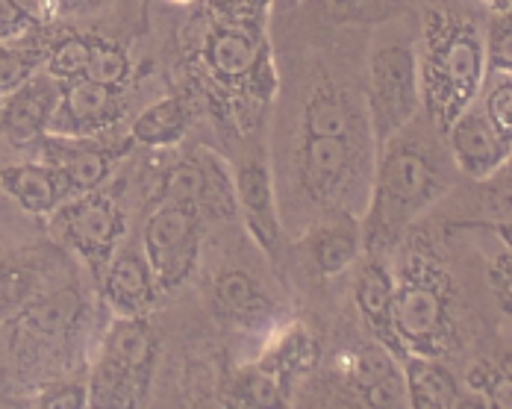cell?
Masks as SVG:
<instances>
[{"instance_id": "6da1fadb", "label": "cell", "mask_w": 512, "mask_h": 409, "mask_svg": "<svg viewBox=\"0 0 512 409\" xmlns=\"http://www.w3.org/2000/svg\"><path fill=\"white\" fill-rule=\"evenodd\" d=\"M380 154L371 218L365 230L368 245L395 239L418 212H424L445 192L442 168L427 148L401 142L398 136Z\"/></svg>"}, {"instance_id": "7a4b0ae2", "label": "cell", "mask_w": 512, "mask_h": 409, "mask_svg": "<svg viewBox=\"0 0 512 409\" xmlns=\"http://www.w3.org/2000/svg\"><path fill=\"white\" fill-rule=\"evenodd\" d=\"M421 95H427L430 115L442 130L468 109L486 77V48L474 24L439 18L427 36Z\"/></svg>"}, {"instance_id": "3957f363", "label": "cell", "mask_w": 512, "mask_h": 409, "mask_svg": "<svg viewBox=\"0 0 512 409\" xmlns=\"http://www.w3.org/2000/svg\"><path fill=\"white\" fill-rule=\"evenodd\" d=\"M156 362V333L139 318H115L95 362L89 409H136L148 395Z\"/></svg>"}, {"instance_id": "277c9868", "label": "cell", "mask_w": 512, "mask_h": 409, "mask_svg": "<svg viewBox=\"0 0 512 409\" xmlns=\"http://www.w3.org/2000/svg\"><path fill=\"white\" fill-rule=\"evenodd\" d=\"M421 106V68L407 39L377 45L368 59V124L383 151L398 139Z\"/></svg>"}, {"instance_id": "5b68a950", "label": "cell", "mask_w": 512, "mask_h": 409, "mask_svg": "<svg viewBox=\"0 0 512 409\" xmlns=\"http://www.w3.org/2000/svg\"><path fill=\"white\" fill-rule=\"evenodd\" d=\"M201 215L186 206L165 204L145 224V256L159 289H177L192 274L201 251Z\"/></svg>"}, {"instance_id": "8992f818", "label": "cell", "mask_w": 512, "mask_h": 409, "mask_svg": "<svg viewBox=\"0 0 512 409\" xmlns=\"http://www.w3.org/2000/svg\"><path fill=\"white\" fill-rule=\"evenodd\" d=\"M392 324L401 348H410L415 357H436L448 330V304L442 286L424 274V268L407 274L395 283Z\"/></svg>"}, {"instance_id": "52a82bcc", "label": "cell", "mask_w": 512, "mask_h": 409, "mask_svg": "<svg viewBox=\"0 0 512 409\" xmlns=\"http://www.w3.org/2000/svg\"><path fill=\"white\" fill-rule=\"evenodd\" d=\"M53 233L98 265L109 262L115 254V242L124 233V218L109 198L92 192L80 195L77 201H65L53 212Z\"/></svg>"}, {"instance_id": "ba28073f", "label": "cell", "mask_w": 512, "mask_h": 409, "mask_svg": "<svg viewBox=\"0 0 512 409\" xmlns=\"http://www.w3.org/2000/svg\"><path fill=\"white\" fill-rule=\"evenodd\" d=\"M445 133L457 168L471 180H492L512 154L510 145L498 136L477 103L462 109Z\"/></svg>"}, {"instance_id": "9c48e42d", "label": "cell", "mask_w": 512, "mask_h": 409, "mask_svg": "<svg viewBox=\"0 0 512 409\" xmlns=\"http://www.w3.org/2000/svg\"><path fill=\"white\" fill-rule=\"evenodd\" d=\"M62 89L56 86L51 74L48 77H30L24 86L9 92L0 106V136L15 145H33L42 139L51 127L53 112L59 106Z\"/></svg>"}, {"instance_id": "30bf717a", "label": "cell", "mask_w": 512, "mask_h": 409, "mask_svg": "<svg viewBox=\"0 0 512 409\" xmlns=\"http://www.w3.org/2000/svg\"><path fill=\"white\" fill-rule=\"evenodd\" d=\"M103 292H106L109 307L121 318H139L154 307L159 283L148 265L145 251H136V248L115 251L106 262Z\"/></svg>"}, {"instance_id": "8fae6325", "label": "cell", "mask_w": 512, "mask_h": 409, "mask_svg": "<svg viewBox=\"0 0 512 409\" xmlns=\"http://www.w3.org/2000/svg\"><path fill=\"white\" fill-rule=\"evenodd\" d=\"M118 98H115V89H106L98 86L92 80H71L65 89H62V98L59 106L51 118L53 136H83L89 130H98L103 127L109 118L118 115Z\"/></svg>"}, {"instance_id": "7c38bea8", "label": "cell", "mask_w": 512, "mask_h": 409, "mask_svg": "<svg viewBox=\"0 0 512 409\" xmlns=\"http://www.w3.org/2000/svg\"><path fill=\"white\" fill-rule=\"evenodd\" d=\"M0 189L30 215H53L71 198L65 177L48 162H21L0 168Z\"/></svg>"}, {"instance_id": "4fadbf2b", "label": "cell", "mask_w": 512, "mask_h": 409, "mask_svg": "<svg viewBox=\"0 0 512 409\" xmlns=\"http://www.w3.org/2000/svg\"><path fill=\"white\" fill-rule=\"evenodd\" d=\"M236 204L262 248H277V212L268 165L262 159H245L236 174Z\"/></svg>"}, {"instance_id": "5bb4252c", "label": "cell", "mask_w": 512, "mask_h": 409, "mask_svg": "<svg viewBox=\"0 0 512 409\" xmlns=\"http://www.w3.org/2000/svg\"><path fill=\"white\" fill-rule=\"evenodd\" d=\"M354 168V142L307 136L301 148V174L315 198H327L342 189V180Z\"/></svg>"}, {"instance_id": "9a60e30c", "label": "cell", "mask_w": 512, "mask_h": 409, "mask_svg": "<svg viewBox=\"0 0 512 409\" xmlns=\"http://www.w3.org/2000/svg\"><path fill=\"white\" fill-rule=\"evenodd\" d=\"M357 307L362 318L368 321V327L374 330V336L383 342V348L398 351V333L392 324V307H395V280L386 271V265H380L377 259H371L357 277Z\"/></svg>"}, {"instance_id": "2e32d148", "label": "cell", "mask_w": 512, "mask_h": 409, "mask_svg": "<svg viewBox=\"0 0 512 409\" xmlns=\"http://www.w3.org/2000/svg\"><path fill=\"white\" fill-rule=\"evenodd\" d=\"M401 377L410 409H451L462 395L457 377L436 357L410 354Z\"/></svg>"}, {"instance_id": "e0dca14e", "label": "cell", "mask_w": 512, "mask_h": 409, "mask_svg": "<svg viewBox=\"0 0 512 409\" xmlns=\"http://www.w3.org/2000/svg\"><path fill=\"white\" fill-rule=\"evenodd\" d=\"M48 165L56 168L71 195H92L103 186V180L109 177V165L112 159L109 154H103L98 148H83V145H62V142H53L48 145Z\"/></svg>"}, {"instance_id": "ac0fdd59", "label": "cell", "mask_w": 512, "mask_h": 409, "mask_svg": "<svg viewBox=\"0 0 512 409\" xmlns=\"http://www.w3.org/2000/svg\"><path fill=\"white\" fill-rule=\"evenodd\" d=\"M359 248H362V233L351 218H342L336 224L321 227L312 236V262L324 277H336L345 268H351L357 262Z\"/></svg>"}, {"instance_id": "d6986e66", "label": "cell", "mask_w": 512, "mask_h": 409, "mask_svg": "<svg viewBox=\"0 0 512 409\" xmlns=\"http://www.w3.org/2000/svg\"><path fill=\"white\" fill-rule=\"evenodd\" d=\"M186 133V106L180 98H162L151 103L136 121H133V142L148 145V148H162Z\"/></svg>"}, {"instance_id": "ffe728a7", "label": "cell", "mask_w": 512, "mask_h": 409, "mask_svg": "<svg viewBox=\"0 0 512 409\" xmlns=\"http://www.w3.org/2000/svg\"><path fill=\"white\" fill-rule=\"evenodd\" d=\"M80 312H83V298H80L77 289L68 286V289H56L48 298L24 307L21 321L30 330L42 333V336H59V333H65V330H71L77 324Z\"/></svg>"}, {"instance_id": "44dd1931", "label": "cell", "mask_w": 512, "mask_h": 409, "mask_svg": "<svg viewBox=\"0 0 512 409\" xmlns=\"http://www.w3.org/2000/svg\"><path fill=\"white\" fill-rule=\"evenodd\" d=\"M206 59L221 77H242L256 65L259 45L242 30H218L206 45Z\"/></svg>"}, {"instance_id": "7402d4cb", "label": "cell", "mask_w": 512, "mask_h": 409, "mask_svg": "<svg viewBox=\"0 0 512 409\" xmlns=\"http://www.w3.org/2000/svg\"><path fill=\"white\" fill-rule=\"evenodd\" d=\"M201 174H204V192H201V206L198 212H212L218 218H230L239 204H236V180L230 177L227 165L209 151H198Z\"/></svg>"}, {"instance_id": "603a6c76", "label": "cell", "mask_w": 512, "mask_h": 409, "mask_svg": "<svg viewBox=\"0 0 512 409\" xmlns=\"http://www.w3.org/2000/svg\"><path fill=\"white\" fill-rule=\"evenodd\" d=\"M474 103L498 130V136L512 148V74L507 71H486L483 86Z\"/></svg>"}, {"instance_id": "cb8c5ba5", "label": "cell", "mask_w": 512, "mask_h": 409, "mask_svg": "<svg viewBox=\"0 0 512 409\" xmlns=\"http://www.w3.org/2000/svg\"><path fill=\"white\" fill-rule=\"evenodd\" d=\"M304 127H307V136L351 139L354 136V112L339 98H315L307 106Z\"/></svg>"}, {"instance_id": "d4e9b609", "label": "cell", "mask_w": 512, "mask_h": 409, "mask_svg": "<svg viewBox=\"0 0 512 409\" xmlns=\"http://www.w3.org/2000/svg\"><path fill=\"white\" fill-rule=\"evenodd\" d=\"M201 192H204V174H201V165L195 159L168 168L165 177H162V198H165V204L186 206V209H195L198 212Z\"/></svg>"}, {"instance_id": "484cf974", "label": "cell", "mask_w": 512, "mask_h": 409, "mask_svg": "<svg viewBox=\"0 0 512 409\" xmlns=\"http://www.w3.org/2000/svg\"><path fill=\"white\" fill-rule=\"evenodd\" d=\"M259 301V286L248 271H224L215 280V304L227 315H248Z\"/></svg>"}, {"instance_id": "4316f807", "label": "cell", "mask_w": 512, "mask_h": 409, "mask_svg": "<svg viewBox=\"0 0 512 409\" xmlns=\"http://www.w3.org/2000/svg\"><path fill=\"white\" fill-rule=\"evenodd\" d=\"M251 409H289L286 407V395L277 383V377L271 371L262 368H248L239 380V401Z\"/></svg>"}, {"instance_id": "83f0119b", "label": "cell", "mask_w": 512, "mask_h": 409, "mask_svg": "<svg viewBox=\"0 0 512 409\" xmlns=\"http://www.w3.org/2000/svg\"><path fill=\"white\" fill-rule=\"evenodd\" d=\"M127 77H130V62H127L124 51L115 45H106V42H92L86 80L106 86V89H118L127 83Z\"/></svg>"}, {"instance_id": "f1b7e54d", "label": "cell", "mask_w": 512, "mask_h": 409, "mask_svg": "<svg viewBox=\"0 0 512 409\" xmlns=\"http://www.w3.org/2000/svg\"><path fill=\"white\" fill-rule=\"evenodd\" d=\"M89 56H92V42L89 39H65L59 42L48 56V74L53 80H83L86 68H89Z\"/></svg>"}, {"instance_id": "f546056e", "label": "cell", "mask_w": 512, "mask_h": 409, "mask_svg": "<svg viewBox=\"0 0 512 409\" xmlns=\"http://www.w3.org/2000/svg\"><path fill=\"white\" fill-rule=\"evenodd\" d=\"M483 48H486V71L512 74V6L504 15L492 18Z\"/></svg>"}, {"instance_id": "4dcf8cb0", "label": "cell", "mask_w": 512, "mask_h": 409, "mask_svg": "<svg viewBox=\"0 0 512 409\" xmlns=\"http://www.w3.org/2000/svg\"><path fill=\"white\" fill-rule=\"evenodd\" d=\"M36 56L21 51H0V92L9 95L33 77Z\"/></svg>"}, {"instance_id": "1f68e13d", "label": "cell", "mask_w": 512, "mask_h": 409, "mask_svg": "<svg viewBox=\"0 0 512 409\" xmlns=\"http://www.w3.org/2000/svg\"><path fill=\"white\" fill-rule=\"evenodd\" d=\"M36 409H89V389L80 383H59L39 395Z\"/></svg>"}, {"instance_id": "d6a6232c", "label": "cell", "mask_w": 512, "mask_h": 409, "mask_svg": "<svg viewBox=\"0 0 512 409\" xmlns=\"http://www.w3.org/2000/svg\"><path fill=\"white\" fill-rule=\"evenodd\" d=\"M477 392L486 398L489 409H512V374L489 371L486 380L477 386Z\"/></svg>"}, {"instance_id": "836d02e7", "label": "cell", "mask_w": 512, "mask_h": 409, "mask_svg": "<svg viewBox=\"0 0 512 409\" xmlns=\"http://www.w3.org/2000/svg\"><path fill=\"white\" fill-rule=\"evenodd\" d=\"M30 27V15L18 0H0V39L21 36Z\"/></svg>"}, {"instance_id": "e575fe53", "label": "cell", "mask_w": 512, "mask_h": 409, "mask_svg": "<svg viewBox=\"0 0 512 409\" xmlns=\"http://www.w3.org/2000/svg\"><path fill=\"white\" fill-rule=\"evenodd\" d=\"M21 298H24V283H21V277H18L15 271H9V268L0 265V315L9 312L12 307H18Z\"/></svg>"}, {"instance_id": "d590c367", "label": "cell", "mask_w": 512, "mask_h": 409, "mask_svg": "<svg viewBox=\"0 0 512 409\" xmlns=\"http://www.w3.org/2000/svg\"><path fill=\"white\" fill-rule=\"evenodd\" d=\"M495 283H498V289H501V298H504V307L512 315V256L510 259H504L501 262V268H498V277H495Z\"/></svg>"}, {"instance_id": "8d00e7d4", "label": "cell", "mask_w": 512, "mask_h": 409, "mask_svg": "<svg viewBox=\"0 0 512 409\" xmlns=\"http://www.w3.org/2000/svg\"><path fill=\"white\" fill-rule=\"evenodd\" d=\"M368 0H324V6L336 15H348V12H357L359 6H365Z\"/></svg>"}, {"instance_id": "74e56055", "label": "cell", "mask_w": 512, "mask_h": 409, "mask_svg": "<svg viewBox=\"0 0 512 409\" xmlns=\"http://www.w3.org/2000/svg\"><path fill=\"white\" fill-rule=\"evenodd\" d=\"M451 409H489V404L480 392H468V395H460Z\"/></svg>"}, {"instance_id": "f35d334b", "label": "cell", "mask_w": 512, "mask_h": 409, "mask_svg": "<svg viewBox=\"0 0 512 409\" xmlns=\"http://www.w3.org/2000/svg\"><path fill=\"white\" fill-rule=\"evenodd\" d=\"M230 409H251V407H245V404H233Z\"/></svg>"}, {"instance_id": "ab89813d", "label": "cell", "mask_w": 512, "mask_h": 409, "mask_svg": "<svg viewBox=\"0 0 512 409\" xmlns=\"http://www.w3.org/2000/svg\"><path fill=\"white\" fill-rule=\"evenodd\" d=\"M3 98H6V95H3V92H0V106H3Z\"/></svg>"}]
</instances>
